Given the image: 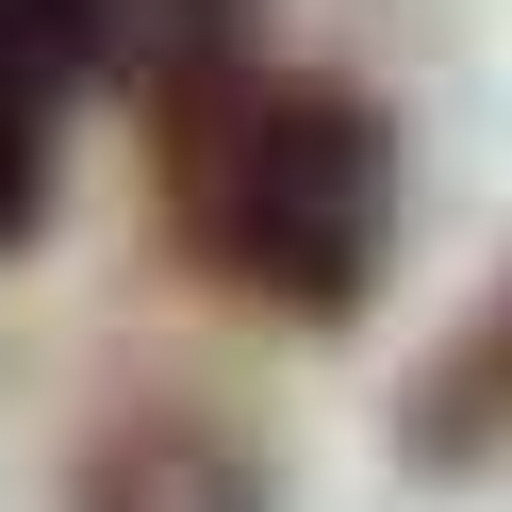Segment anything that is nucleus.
Wrapping results in <instances>:
<instances>
[{
	"label": "nucleus",
	"mask_w": 512,
	"mask_h": 512,
	"mask_svg": "<svg viewBox=\"0 0 512 512\" xmlns=\"http://www.w3.org/2000/svg\"><path fill=\"white\" fill-rule=\"evenodd\" d=\"M166 232L199 248L232 298L331 331V314H364L380 265H397V116H380L364 83L265 67L248 100H215L199 133H166Z\"/></svg>",
	"instance_id": "nucleus-1"
},
{
	"label": "nucleus",
	"mask_w": 512,
	"mask_h": 512,
	"mask_svg": "<svg viewBox=\"0 0 512 512\" xmlns=\"http://www.w3.org/2000/svg\"><path fill=\"white\" fill-rule=\"evenodd\" d=\"M67 512H281L265 446L199 397H149V413H100L67 463Z\"/></svg>",
	"instance_id": "nucleus-2"
},
{
	"label": "nucleus",
	"mask_w": 512,
	"mask_h": 512,
	"mask_svg": "<svg viewBox=\"0 0 512 512\" xmlns=\"http://www.w3.org/2000/svg\"><path fill=\"white\" fill-rule=\"evenodd\" d=\"M100 83L149 100V149L265 83V0H100Z\"/></svg>",
	"instance_id": "nucleus-3"
},
{
	"label": "nucleus",
	"mask_w": 512,
	"mask_h": 512,
	"mask_svg": "<svg viewBox=\"0 0 512 512\" xmlns=\"http://www.w3.org/2000/svg\"><path fill=\"white\" fill-rule=\"evenodd\" d=\"M0 83L34 116H67L83 83H100V0H0Z\"/></svg>",
	"instance_id": "nucleus-4"
},
{
	"label": "nucleus",
	"mask_w": 512,
	"mask_h": 512,
	"mask_svg": "<svg viewBox=\"0 0 512 512\" xmlns=\"http://www.w3.org/2000/svg\"><path fill=\"white\" fill-rule=\"evenodd\" d=\"M34 215H50V116L0 83V248H34Z\"/></svg>",
	"instance_id": "nucleus-5"
},
{
	"label": "nucleus",
	"mask_w": 512,
	"mask_h": 512,
	"mask_svg": "<svg viewBox=\"0 0 512 512\" xmlns=\"http://www.w3.org/2000/svg\"><path fill=\"white\" fill-rule=\"evenodd\" d=\"M496 331H512V298H496Z\"/></svg>",
	"instance_id": "nucleus-6"
}]
</instances>
